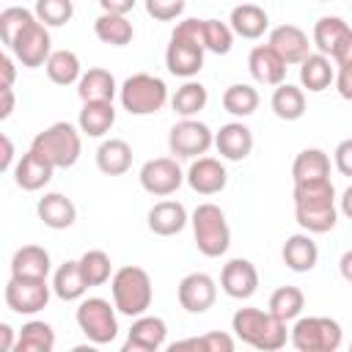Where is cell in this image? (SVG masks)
I'll return each instance as SVG.
<instances>
[{"label":"cell","mask_w":352,"mask_h":352,"mask_svg":"<svg viewBox=\"0 0 352 352\" xmlns=\"http://www.w3.org/2000/svg\"><path fill=\"white\" fill-rule=\"evenodd\" d=\"M44 69H47V77H50L55 85H74V82H80V77H82L80 58H77L72 50H52V55L47 58Z\"/></svg>","instance_id":"obj_37"},{"label":"cell","mask_w":352,"mask_h":352,"mask_svg":"<svg viewBox=\"0 0 352 352\" xmlns=\"http://www.w3.org/2000/svg\"><path fill=\"white\" fill-rule=\"evenodd\" d=\"M36 214L38 220L52 228V231H63V228H72L74 220H77V206L72 198H66L63 192H44L36 204Z\"/></svg>","instance_id":"obj_23"},{"label":"cell","mask_w":352,"mask_h":352,"mask_svg":"<svg viewBox=\"0 0 352 352\" xmlns=\"http://www.w3.org/2000/svg\"><path fill=\"white\" fill-rule=\"evenodd\" d=\"M336 91L341 99L352 102V63L336 66Z\"/></svg>","instance_id":"obj_48"},{"label":"cell","mask_w":352,"mask_h":352,"mask_svg":"<svg viewBox=\"0 0 352 352\" xmlns=\"http://www.w3.org/2000/svg\"><path fill=\"white\" fill-rule=\"evenodd\" d=\"M330 60H333L336 66H341V63H352V30L338 41V47L333 50Z\"/></svg>","instance_id":"obj_49"},{"label":"cell","mask_w":352,"mask_h":352,"mask_svg":"<svg viewBox=\"0 0 352 352\" xmlns=\"http://www.w3.org/2000/svg\"><path fill=\"white\" fill-rule=\"evenodd\" d=\"M198 346H201V352H234V338L228 333L212 330V333L198 336Z\"/></svg>","instance_id":"obj_46"},{"label":"cell","mask_w":352,"mask_h":352,"mask_svg":"<svg viewBox=\"0 0 352 352\" xmlns=\"http://www.w3.org/2000/svg\"><path fill=\"white\" fill-rule=\"evenodd\" d=\"M33 11L38 22H44L47 28H60L74 16V3L72 0H36Z\"/></svg>","instance_id":"obj_44"},{"label":"cell","mask_w":352,"mask_h":352,"mask_svg":"<svg viewBox=\"0 0 352 352\" xmlns=\"http://www.w3.org/2000/svg\"><path fill=\"white\" fill-rule=\"evenodd\" d=\"M349 346H352V344H349Z\"/></svg>","instance_id":"obj_58"},{"label":"cell","mask_w":352,"mask_h":352,"mask_svg":"<svg viewBox=\"0 0 352 352\" xmlns=\"http://www.w3.org/2000/svg\"><path fill=\"white\" fill-rule=\"evenodd\" d=\"M333 165H336V170H338L341 176H349V179H352V138H346V140H341V143L336 146V151H333Z\"/></svg>","instance_id":"obj_47"},{"label":"cell","mask_w":352,"mask_h":352,"mask_svg":"<svg viewBox=\"0 0 352 352\" xmlns=\"http://www.w3.org/2000/svg\"><path fill=\"white\" fill-rule=\"evenodd\" d=\"M176 297L187 314H206L217 300V283L206 272H190L179 280Z\"/></svg>","instance_id":"obj_14"},{"label":"cell","mask_w":352,"mask_h":352,"mask_svg":"<svg viewBox=\"0 0 352 352\" xmlns=\"http://www.w3.org/2000/svg\"><path fill=\"white\" fill-rule=\"evenodd\" d=\"M267 44L289 63V66H300L308 55H311V41H308V33L297 25H278L270 30V38Z\"/></svg>","instance_id":"obj_18"},{"label":"cell","mask_w":352,"mask_h":352,"mask_svg":"<svg viewBox=\"0 0 352 352\" xmlns=\"http://www.w3.org/2000/svg\"><path fill=\"white\" fill-rule=\"evenodd\" d=\"M220 289L231 300H248L258 289V270L250 258H231L220 270Z\"/></svg>","instance_id":"obj_15"},{"label":"cell","mask_w":352,"mask_h":352,"mask_svg":"<svg viewBox=\"0 0 352 352\" xmlns=\"http://www.w3.org/2000/svg\"><path fill=\"white\" fill-rule=\"evenodd\" d=\"M52 294V286L47 280H33V278H8L6 283V305L19 314V316H33L47 308Z\"/></svg>","instance_id":"obj_12"},{"label":"cell","mask_w":352,"mask_h":352,"mask_svg":"<svg viewBox=\"0 0 352 352\" xmlns=\"http://www.w3.org/2000/svg\"><path fill=\"white\" fill-rule=\"evenodd\" d=\"M138 179H140V187L148 195L168 198V195H173L187 182V173L179 168L176 157H154V160L143 162Z\"/></svg>","instance_id":"obj_11"},{"label":"cell","mask_w":352,"mask_h":352,"mask_svg":"<svg viewBox=\"0 0 352 352\" xmlns=\"http://www.w3.org/2000/svg\"><path fill=\"white\" fill-rule=\"evenodd\" d=\"M96 168L104 176H121L132 168V146L121 138L102 140L96 148Z\"/></svg>","instance_id":"obj_31"},{"label":"cell","mask_w":352,"mask_h":352,"mask_svg":"<svg viewBox=\"0 0 352 352\" xmlns=\"http://www.w3.org/2000/svg\"><path fill=\"white\" fill-rule=\"evenodd\" d=\"M11 55L25 66V69H38L47 63V58L52 55V38L44 22H38V16L11 41Z\"/></svg>","instance_id":"obj_13"},{"label":"cell","mask_w":352,"mask_h":352,"mask_svg":"<svg viewBox=\"0 0 352 352\" xmlns=\"http://www.w3.org/2000/svg\"><path fill=\"white\" fill-rule=\"evenodd\" d=\"M280 258L283 264L292 270V272H311L319 261V248L314 242V236L308 231L302 234H292L286 242H283V250H280Z\"/></svg>","instance_id":"obj_26"},{"label":"cell","mask_w":352,"mask_h":352,"mask_svg":"<svg viewBox=\"0 0 352 352\" xmlns=\"http://www.w3.org/2000/svg\"><path fill=\"white\" fill-rule=\"evenodd\" d=\"M138 0H99V8L104 14H129Z\"/></svg>","instance_id":"obj_51"},{"label":"cell","mask_w":352,"mask_h":352,"mask_svg":"<svg viewBox=\"0 0 352 352\" xmlns=\"http://www.w3.org/2000/svg\"><path fill=\"white\" fill-rule=\"evenodd\" d=\"M118 99H121V107L129 116H151V113H160L165 107V102H168V85L157 74L138 72V74H129L121 82Z\"/></svg>","instance_id":"obj_7"},{"label":"cell","mask_w":352,"mask_h":352,"mask_svg":"<svg viewBox=\"0 0 352 352\" xmlns=\"http://www.w3.org/2000/svg\"><path fill=\"white\" fill-rule=\"evenodd\" d=\"M214 146V132L198 118H182L168 132V148L179 160L204 157Z\"/></svg>","instance_id":"obj_10"},{"label":"cell","mask_w":352,"mask_h":352,"mask_svg":"<svg viewBox=\"0 0 352 352\" xmlns=\"http://www.w3.org/2000/svg\"><path fill=\"white\" fill-rule=\"evenodd\" d=\"M292 179L297 182H319L330 179V157L322 148H302L292 162Z\"/></svg>","instance_id":"obj_34"},{"label":"cell","mask_w":352,"mask_h":352,"mask_svg":"<svg viewBox=\"0 0 352 352\" xmlns=\"http://www.w3.org/2000/svg\"><path fill=\"white\" fill-rule=\"evenodd\" d=\"M146 223H148V231L157 234V236H173L179 231H184V226L190 223V214L184 209V204L179 201H157L148 214H146Z\"/></svg>","instance_id":"obj_22"},{"label":"cell","mask_w":352,"mask_h":352,"mask_svg":"<svg viewBox=\"0 0 352 352\" xmlns=\"http://www.w3.org/2000/svg\"><path fill=\"white\" fill-rule=\"evenodd\" d=\"M116 311L118 308L110 305V300H104V297H82L74 311V319H77V327L82 330V336L94 346H104V344H113L118 336V314Z\"/></svg>","instance_id":"obj_9"},{"label":"cell","mask_w":352,"mask_h":352,"mask_svg":"<svg viewBox=\"0 0 352 352\" xmlns=\"http://www.w3.org/2000/svg\"><path fill=\"white\" fill-rule=\"evenodd\" d=\"M52 272V258L41 245H22L11 256V275L14 278H33V280H47Z\"/></svg>","instance_id":"obj_24"},{"label":"cell","mask_w":352,"mask_h":352,"mask_svg":"<svg viewBox=\"0 0 352 352\" xmlns=\"http://www.w3.org/2000/svg\"><path fill=\"white\" fill-rule=\"evenodd\" d=\"M55 349V330L52 324L41 322V319H30L22 324L19 336H16V346L14 352H52Z\"/></svg>","instance_id":"obj_36"},{"label":"cell","mask_w":352,"mask_h":352,"mask_svg":"<svg viewBox=\"0 0 352 352\" xmlns=\"http://www.w3.org/2000/svg\"><path fill=\"white\" fill-rule=\"evenodd\" d=\"M16 341H14V327L8 322H0V349L3 352H14Z\"/></svg>","instance_id":"obj_54"},{"label":"cell","mask_w":352,"mask_h":352,"mask_svg":"<svg viewBox=\"0 0 352 352\" xmlns=\"http://www.w3.org/2000/svg\"><path fill=\"white\" fill-rule=\"evenodd\" d=\"M248 69L256 82L261 85H280L286 82V69L289 63L270 47V44H256L248 55Z\"/></svg>","instance_id":"obj_20"},{"label":"cell","mask_w":352,"mask_h":352,"mask_svg":"<svg viewBox=\"0 0 352 352\" xmlns=\"http://www.w3.org/2000/svg\"><path fill=\"white\" fill-rule=\"evenodd\" d=\"M231 330L242 344H248V346H253L258 352H278L289 341L286 322L278 319L270 308L267 311H261V308H239L231 316Z\"/></svg>","instance_id":"obj_2"},{"label":"cell","mask_w":352,"mask_h":352,"mask_svg":"<svg viewBox=\"0 0 352 352\" xmlns=\"http://www.w3.org/2000/svg\"><path fill=\"white\" fill-rule=\"evenodd\" d=\"M214 148L228 162H242L253 151V132L242 121H228L214 132Z\"/></svg>","instance_id":"obj_21"},{"label":"cell","mask_w":352,"mask_h":352,"mask_svg":"<svg viewBox=\"0 0 352 352\" xmlns=\"http://www.w3.org/2000/svg\"><path fill=\"white\" fill-rule=\"evenodd\" d=\"M294 220L308 234H327L338 223L336 187L330 179L294 184Z\"/></svg>","instance_id":"obj_1"},{"label":"cell","mask_w":352,"mask_h":352,"mask_svg":"<svg viewBox=\"0 0 352 352\" xmlns=\"http://www.w3.org/2000/svg\"><path fill=\"white\" fill-rule=\"evenodd\" d=\"M338 272L346 283H352V250H346L341 258H338Z\"/></svg>","instance_id":"obj_56"},{"label":"cell","mask_w":352,"mask_h":352,"mask_svg":"<svg viewBox=\"0 0 352 352\" xmlns=\"http://www.w3.org/2000/svg\"><path fill=\"white\" fill-rule=\"evenodd\" d=\"M30 148H36L55 168H72L82 154V132L69 121H55L30 140Z\"/></svg>","instance_id":"obj_5"},{"label":"cell","mask_w":352,"mask_h":352,"mask_svg":"<svg viewBox=\"0 0 352 352\" xmlns=\"http://www.w3.org/2000/svg\"><path fill=\"white\" fill-rule=\"evenodd\" d=\"M201 28H204V47L206 52H214V55H228L231 47H234V30L228 22H220V19H201Z\"/></svg>","instance_id":"obj_42"},{"label":"cell","mask_w":352,"mask_h":352,"mask_svg":"<svg viewBox=\"0 0 352 352\" xmlns=\"http://www.w3.org/2000/svg\"><path fill=\"white\" fill-rule=\"evenodd\" d=\"M110 294H113V305L118 308V314H124L129 319L143 316L154 300L151 275L135 264L118 267L110 278Z\"/></svg>","instance_id":"obj_4"},{"label":"cell","mask_w":352,"mask_h":352,"mask_svg":"<svg viewBox=\"0 0 352 352\" xmlns=\"http://www.w3.org/2000/svg\"><path fill=\"white\" fill-rule=\"evenodd\" d=\"M336 82V63L322 55V52H311L302 63H300V85L302 91L311 94H322Z\"/></svg>","instance_id":"obj_27"},{"label":"cell","mask_w":352,"mask_h":352,"mask_svg":"<svg viewBox=\"0 0 352 352\" xmlns=\"http://www.w3.org/2000/svg\"><path fill=\"white\" fill-rule=\"evenodd\" d=\"M190 226H192V239L195 248L206 256V258H220L228 245H231V228L226 220V212L217 204H198L190 214Z\"/></svg>","instance_id":"obj_6"},{"label":"cell","mask_w":352,"mask_h":352,"mask_svg":"<svg viewBox=\"0 0 352 352\" xmlns=\"http://www.w3.org/2000/svg\"><path fill=\"white\" fill-rule=\"evenodd\" d=\"M187 184L198 195H217L228 184V170L214 157H195L187 168Z\"/></svg>","instance_id":"obj_17"},{"label":"cell","mask_w":352,"mask_h":352,"mask_svg":"<svg viewBox=\"0 0 352 352\" xmlns=\"http://www.w3.org/2000/svg\"><path fill=\"white\" fill-rule=\"evenodd\" d=\"M228 25L234 30V36L239 38H248V41H256L261 38L267 30H270V16L261 6L256 3H239L231 8V16H228Z\"/></svg>","instance_id":"obj_25"},{"label":"cell","mask_w":352,"mask_h":352,"mask_svg":"<svg viewBox=\"0 0 352 352\" xmlns=\"http://www.w3.org/2000/svg\"><path fill=\"white\" fill-rule=\"evenodd\" d=\"M94 33L102 44H110V47H126L135 38V28L126 19V14H104L102 11L94 22Z\"/></svg>","instance_id":"obj_32"},{"label":"cell","mask_w":352,"mask_h":352,"mask_svg":"<svg viewBox=\"0 0 352 352\" xmlns=\"http://www.w3.org/2000/svg\"><path fill=\"white\" fill-rule=\"evenodd\" d=\"M88 280L80 270V261H63L55 272H52V294L63 302H74V300H82L85 292H88Z\"/></svg>","instance_id":"obj_28"},{"label":"cell","mask_w":352,"mask_h":352,"mask_svg":"<svg viewBox=\"0 0 352 352\" xmlns=\"http://www.w3.org/2000/svg\"><path fill=\"white\" fill-rule=\"evenodd\" d=\"M319 3H327V0H319Z\"/></svg>","instance_id":"obj_57"},{"label":"cell","mask_w":352,"mask_h":352,"mask_svg":"<svg viewBox=\"0 0 352 352\" xmlns=\"http://www.w3.org/2000/svg\"><path fill=\"white\" fill-rule=\"evenodd\" d=\"M118 82L116 77L102 69V66H94L88 72H82L80 82H77V96L82 102H113V96L118 94Z\"/></svg>","instance_id":"obj_29"},{"label":"cell","mask_w":352,"mask_h":352,"mask_svg":"<svg viewBox=\"0 0 352 352\" xmlns=\"http://www.w3.org/2000/svg\"><path fill=\"white\" fill-rule=\"evenodd\" d=\"M352 28L341 19V16H319L316 25H314V47L322 52V55H333V50L338 47V41L349 33Z\"/></svg>","instance_id":"obj_40"},{"label":"cell","mask_w":352,"mask_h":352,"mask_svg":"<svg viewBox=\"0 0 352 352\" xmlns=\"http://www.w3.org/2000/svg\"><path fill=\"white\" fill-rule=\"evenodd\" d=\"M267 308H270L278 319H283V322H294L297 316H302L305 294H302V289H297V286H278V289L270 294Z\"/></svg>","instance_id":"obj_39"},{"label":"cell","mask_w":352,"mask_h":352,"mask_svg":"<svg viewBox=\"0 0 352 352\" xmlns=\"http://www.w3.org/2000/svg\"><path fill=\"white\" fill-rule=\"evenodd\" d=\"M14 60H16V58H11L8 52L0 55V74H3L0 85H6V88H14V80H16V66H14Z\"/></svg>","instance_id":"obj_50"},{"label":"cell","mask_w":352,"mask_h":352,"mask_svg":"<svg viewBox=\"0 0 352 352\" xmlns=\"http://www.w3.org/2000/svg\"><path fill=\"white\" fill-rule=\"evenodd\" d=\"M116 124V107L113 102H82L77 126L88 138H104Z\"/></svg>","instance_id":"obj_30"},{"label":"cell","mask_w":352,"mask_h":352,"mask_svg":"<svg viewBox=\"0 0 352 352\" xmlns=\"http://www.w3.org/2000/svg\"><path fill=\"white\" fill-rule=\"evenodd\" d=\"M187 0H146V14L157 22H173L184 14Z\"/></svg>","instance_id":"obj_45"},{"label":"cell","mask_w":352,"mask_h":352,"mask_svg":"<svg viewBox=\"0 0 352 352\" xmlns=\"http://www.w3.org/2000/svg\"><path fill=\"white\" fill-rule=\"evenodd\" d=\"M258 102H261L258 91L253 85H248V82H234V85H228L223 91V110L236 116V118L253 116L258 110Z\"/></svg>","instance_id":"obj_38"},{"label":"cell","mask_w":352,"mask_h":352,"mask_svg":"<svg viewBox=\"0 0 352 352\" xmlns=\"http://www.w3.org/2000/svg\"><path fill=\"white\" fill-rule=\"evenodd\" d=\"M206 102H209V91H206V85H201L198 80H184V82L176 88V94L170 96V107H173V113L182 116V118H195V116L206 107Z\"/></svg>","instance_id":"obj_35"},{"label":"cell","mask_w":352,"mask_h":352,"mask_svg":"<svg viewBox=\"0 0 352 352\" xmlns=\"http://www.w3.org/2000/svg\"><path fill=\"white\" fill-rule=\"evenodd\" d=\"M289 341L297 352H336L344 341V330L330 316H297Z\"/></svg>","instance_id":"obj_8"},{"label":"cell","mask_w":352,"mask_h":352,"mask_svg":"<svg viewBox=\"0 0 352 352\" xmlns=\"http://www.w3.org/2000/svg\"><path fill=\"white\" fill-rule=\"evenodd\" d=\"M14 113V88L0 85V121H6Z\"/></svg>","instance_id":"obj_53"},{"label":"cell","mask_w":352,"mask_h":352,"mask_svg":"<svg viewBox=\"0 0 352 352\" xmlns=\"http://www.w3.org/2000/svg\"><path fill=\"white\" fill-rule=\"evenodd\" d=\"M204 55H206V47H204L201 19L190 16V19L176 22L170 41H168V50H165L168 72L173 77H182V80H192L204 69Z\"/></svg>","instance_id":"obj_3"},{"label":"cell","mask_w":352,"mask_h":352,"mask_svg":"<svg viewBox=\"0 0 352 352\" xmlns=\"http://www.w3.org/2000/svg\"><path fill=\"white\" fill-rule=\"evenodd\" d=\"M165 338H168L165 319L143 314V316H135L126 333V341H124V352H157L165 346Z\"/></svg>","instance_id":"obj_16"},{"label":"cell","mask_w":352,"mask_h":352,"mask_svg":"<svg viewBox=\"0 0 352 352\" xmlns=\"http://www.w3.org/2000/svg\"><path fill=\"white\" fill-rule=\"evenodd\" d=\"M77 261H80V270H82L88 286H104V283L113 278V261H110V256H107L104 250H99V248L85 250Z\"/></svg>","instance_id":"obj_41"},{"label":"cell","mask_w":352,"mask_h":352,"mask_svg":"<svg viewBox=\"0 0 352 352\" xmlns=\"http://www.w3.org/2000/svg\"><path fill=\"white\" fill-rule=\"evenodd\" d=\"M36 19V11L22 8V6H8L0 11V38L6 47H11V41Z\"/></svg>","instance_id":"obj_43"},{"label":"cell","mask_w":352,"mask_h":352,"mask_svg":"<svg viewBox=\"0 0 352 352\" xmlns=\"http://www.w3.org/2000/svg\"><path fill=\"white\" fill-rule=\"evenodd\" d=\"M270 107H272V113L280 121H297V118H302L305 116V91H302V85H292V82L275 85L272 99H270Z\"/></svg>","instance_id":"obj_33"},{"label":"cell","mask_w":352,"mask_h":352,"mask_svg":"<svg viewBox=\"0 0 352 352\" xmlns=\"http://www.w3.org/2000/svg\"><path fill=\"white\" fill-rule=\"evenodd\" d=\"M0 146H3V157H0V170H14V143L8 135H0Z\"/></svg>","instance_id":"obj_52"},{"label":"cell","mask_w":352,"mask_h":352,"mask_svg":"<svg viewBox=\"0 0 352 352\" xmlns=\"http://www.w3.org/2000/svg\"><path fill=\"white\" fill-rule=\"evenodd\" d=\"M55 170L58 168L52 162H47L36 148H28L14 165V182H16V187H22L28 192H36V190H41L52 182Z\"/></svg>","instance_id":"obj_19"},{"label":"cell","mask_w":352,"mask_h":352,"mask_svg":"<svg viewBox=\"0 0 352 352\" xmlns=\"http://www.w3.org/2000/svg\"><path fill=\"white\" fill-rule=\"evenodd\" d=\"M338 212H341L344 217H349V220H352V184L341 192V198H338Z\"/></svg>","instance_id":"obj_55"}]
</instances>
